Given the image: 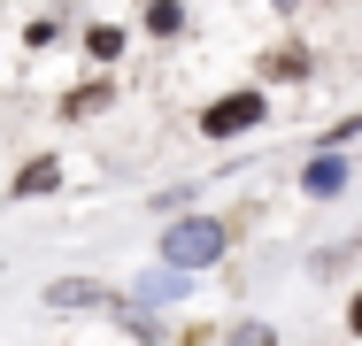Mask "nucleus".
<instances>
[{"label": "nucleus", "mask_w": 362, "mask_h": 346, "mask_svg": "<svg viewBox=\"0 0 362 346\" xmlns=\"http://www.w3.org/2000/svg\"><path fill=\"white\" fill-rule=\"evenodd\" d=\"M247 124H262V93H223L216 108L201 116V131H209V138H231V131H247Z\"/></svg>", "instance_id": "1"}, {"label": "nucleus", "mask_w": 362, "mask_h": 346, "mask_svg": "<svg viewBox=\"0 0 362 346\" xmlns=\"http://www.w3.org/2000/svg\"><path fill=\"white\" fill-rule=\"evenodd\" d=\"M216 246H223L216 223H177V231H170V262H209Z\"/></svg>", "instance_id": "2"}, {"label": "nucleus", "mask_w": 362, "mask_h": 346, "mask_svg": "<svg viewBox=\"0 0 362 346\" xmlns=\"http://www.w3.org/2000/svg\"><path fill=\"white\" fill-rule=\"evenodd\" d=\"M339 177H347L339 162H316V169H308V193H339Z\"/></svg>", "instance_id": "3"}, {"label": "nucleus", "mask_w": 362, "mask_h": 346, "mask_svg": "<svg viewBox=\"0 0 362 346\" xmlns=\"http://www.w3.org/2000/svg\"><path fill=\"white\" fill-rule=\"evenodd\" d=\"M54 177H62V169H54V162H31V169H23V177H16V185H23V193H47V185H54Z\"/></svg>", "instance_id": "4"}, {"label": "nucleus", "mask_w": 362, "mask_h": 346, "mask_svg": "<svg viewBox=\"0 0 362 346\" xmlns=\"http://www.w3.org/2000/svg\"><path fill=\"white\" fill-rule=\"evenodd\" d=\"M347 323H355V331H362V292H355V308H347Z\"/></svg>", "instance_id": "5"}]
</instances>
